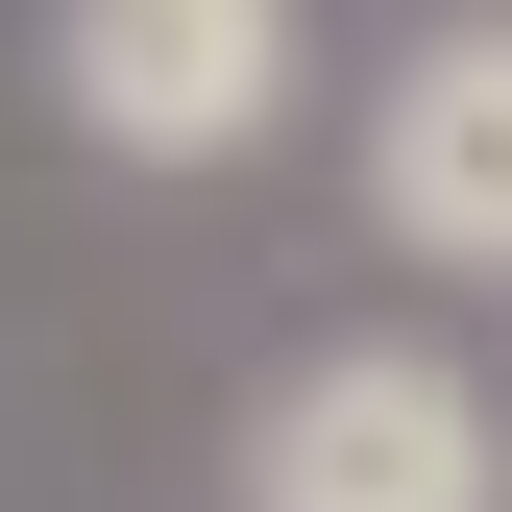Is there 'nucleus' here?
<instances>
[{
  "label": "nucleus",
  "mask_w": 512,
  "mask_h": 512,
  "mask_svg": "<svg viewBox=\"0 0 512 512\" xmlns=\"http://www.w3.org/2000/svg\"><path fill=\"white\" fill-rule=\"evenodd\" d=\"M220 512H512V439L439 342H317V366L244 391Z\"/></svg>",
  "instance_id": "obj_1"
},
{
  "label": "nucleus",
  "mask_w": 512,
  "mask_h": 512,
  "mask_svg": "<svg viewBox=\"0 0 512 512\" xmlns=\"http://www.w3.org/2000/svg\"><path fill=\"white\" fill-rule=\"evenodd\" d=\"M49 122L98 171H244L293 122V0H49Z\"/></svg>",
  "instance_id": "obj_2"
},
{
  "label": "nucleus",
  "mask_w": 512,
  "mask_h": 512,
  "mask_svg": "<svg viewBox=\"0 0 512 512\" xmlns=\"http://www.w3.org/2000/svg\"><path fill=\"white\" fill-rule=\"evenodd\" d=\"M366 220L415 244V269L512 293V25H439L366 74Z\"/></svg>",
  "instance_id": "obj_3"
}]
</instances>
